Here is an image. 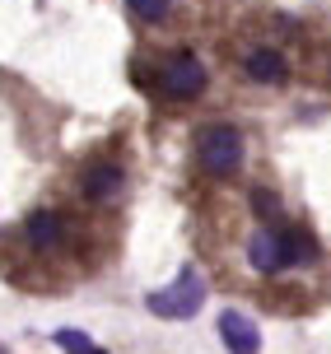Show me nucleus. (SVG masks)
<instances>
[{
	"label": "nucleus",
	"mask_w": 331,
	"mask_h": 354,
	"mask_svg": "<svg viewBox=\"0 0 331 354\" xmlns=\"http://www.w3.org/2000/svg\"><path fill=\"white\" fill-rule=\"evenodd\" d=\"M243 131L229 122H210L201 126V136H196V159L206 173H238L243 168Z\"/></svg>",
	"instance_id": "nucleus-1"
},
{
	"label": "nucleus",
	"mask_w": 331,
	"mask_h": 354,
	"mask_svg": "<svg viewBox=\"0 0 331 354\" xmlns=\"http://www.w3.org/2000/svg\"><path fill=\"white\" fill-rule=\"evenodd\" d=\"M201 303H206V280L187 266V270H177V280L168 284V289H154V294L145 299V308H150L154 317L182 322V317H196V313H201Z\"/></svg>",
	"instance_id": "nucleus-2"
},
{
	"label": "nucleus",
	"mask_w": 331,
	"mask_h": 354,
	"mask_svg": "<svg viewBox=\"0 0 331 354\" xmlns=\"http://www.w3.org/2000/svg\"><path fill=\"white\" fill-rule=\"evenodd\" d=\"M159 88H163L168 98H196V93L206 88V66H201V56H192V52L168 56L163 71H159Z\"/></svg>",
	"instance_id": "nucleus-3"
},
{
	"label": "nucleus",
	"mask_w": 331,
	"mask_h": 354,
	"mask_svg": "<svg viewBox=\"0 0 331 354\" xmlns=\"http://www.w3.org/2000/svg\"><path fill=\"white\" fill-rule=\"evenodd\" d=\"M220 340L229 354H257L262 350V331L247 313H220Z\"/></svg>",
	"instance_id": "nucleus-4"
},
{
	"label": "nucleus",
	"mask_w": 331,
	"mask_h": 354,
	"mask_svg": "<svg viewBox=\"0 0 331 354\" xmlns=\"http://www.w3.org/2000/svg\"><path fill=\"white\" fill-rule=\"evenodd\" d=\"M247 261L257 266L262 275H271V270H280V266H289V257H285V233L257 229V233H252V243H247Z\"/></svg>",
	"instance_id": "nucleus-5"
},
{
	"label": "nucleus",
	"mask_w": 331,
	"mask_h": 354,
	"mask_svg": "<svg viewBox=\"0 0 331 354\" xmlns=\"http://www.w3.org/2000/svg\"><path fill=\"white\" fill-rule=\"evenodd\" d=\"M117 187H122V168H117V163H93L84 173V196L93 205H107Z\"/></svg>",
	"instance_id": "nucleus-6"
},
{
	"label": "nucleus",
	"mask_w": 331,
	"mask_h": 354,
	"mask_svg": "<svg viewBox=\"0 0 331 354\" xmlns=\"http://www.w3.org/2000/svg\"><path fill=\"white\" fill-rule=\"evenodd\" d=\"M66 238V224H61V214H52V210H37V214H28V243L33 248H56Z\"/></svg>",
	"instance_id": "nucleus-7"
},
{
	"label": "nucleus",
	"mask_w": 331,
	"mask_h": 354,
	"mask_svg": "<svg viewBox=\"0 0 331 354\" xmlns=\"http://www.w3.org/2000/svg\"><path fill=\"white\" fill-rule=\"evenodd\" d=\"M247 75H252V80H266V84H280V80H285V61H280V52H271V47H252V52H247Z\"/></svg>",
	"instance_id": "nucleus-8"
},
{
	"label": "nucleus",
	"mask_w": 331,
	"mask_h": 354,
	"mask_svg": "<svg viewBox=\"0 0 331 354\" xmlns=\"http://www.w3.org/2000/svg\"><path fill=\"white\" fill-rule=\"evenodd\" d=\"M56 345H66L70 354H103L93 340L84 336V331H70V326H61V331H56Z\"/></svg>",
	"instance_id": "nucleus-9"
},
{
	"label": "nucleus",
	"mask_w": 331,
	"mask_h": 354,
	"mask_svg": "<svg viewBox=\"0 0 331 354\" xmlns=\"http://www.w3.org/2000/svg\"><path fill=\"white\" fill-rule=\"evenodd\" d=\"M285 257L289 261H313L317 248L308 243V233H285Z\"/></svg>",
	"instance_id": "nucleus-10"
},
{
	"label": "nucleus",
	"mask_w": 331,
	"mask_h": 354,
	"mask_svg": "<svg viewBox=\"0 0 331 354\" xmlns=\"http://www.w3.org/2000/svg\"><path fill=\"white\" fill-rule=\"evenodd\" d=\"M168 5H173V0H126V10L140 15V19H150V24H154V19H168Z\"/></svg>",
	"instance_id": "nucleus-11"
},
{
	"label": "nucleus",
	"mask_w": 331,
	"mask_h": 354,
	"mask_svg": "<svg viewBox=\"0 0 331 354\" xmlns=\"http://www.w3.org/2000/svg\"><path fill=\"white\" fill-rule=\"evenodd\" d=\"M252 210H257V219H276V214H280V201L271 192H262V187H257V192H252Z\"/></svg>",
	"instance_id": "nucleus-12"
},
{
	"label": "nucleus",
	"mask_w": 331,
	"mask_h": 354,
	"mask_svg": "<svg viewBox=\"0 0 331 354\" xmlns=\"http://www.w3.org/2000/svg\"><path fill=\"white\" fill-rule=\"evenodd\" d=\"M0 354H5V350H0Z\"/></svg>",
	"instance_id": "nucleus-13"
}]
</instances>
